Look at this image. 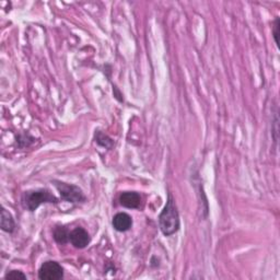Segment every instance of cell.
<instances>
[{
    "instance_id": "cell-12",
    "label": "cell",
    "mask_w": 280,
    "mask_h": 280,
    "mask_svg": "<svg viewBox=\"0 0 280 280\" xmlns=\"http://www.w3.org/2000/svg\"><path fill=\"white\" fill-rule=\"evenodd\" d=\"M4 278H5V280H26L27 275L23 274V272H22L21 270L12 269V270L7 272Z\"/></svg>"
},
{
    "instance_id": "cell-7",
    "label": "cell",
    "mask_w": 280,
    "mask_h": 280,
    "mask_svg": "<svg viewBox=\"0 0 280 280\" xmlns=\"http://www.w3.org/2000/svg\"><path fill=\"white\" fill-rule=\"evenodd\" d=\"M113 228L118 232H126L133 226V219L126 213H118L113 217Z\"/></svg>"
},
{
    "instance_id": "cell-3",
    "label": "cell",
    "mask_w": 280,
    "mask_h": 280,
    "mask_svg": "<svg viewBox=\"0 0 280 280\" xmlns=\"http://www.w3.org/2000/svg\"><path fill=\"white\" fill-rule=\"evenodd\" d=\"M52 183L56 187V190L60 195V198L63 200L70 203L86 202L87 197L79 186L73 185V184H68V183H65V182L57 181V180L52 181Z\"/></svg>"
},
{
    "instance_id": "cell-10",
    "label": "cell",
    "mask_w": 280,
    "mask_h": 280,
    "mask_svg": "<svg viewBox=\"0 0 280 280\" xmlns=\"http://www.w3.org/2000/svg\"><path fill=\"white\" fill-rule=\"evenodd\" d=\"M94 141L97 146H100L105 149H112L114 146V141L107 134H104L102 131H95L94 133Z\"/></svg>"
},
{
    "instance_id": "cell-13",
    "label": "cell",
    "mask_w": 280,
    "mask_h": 280,
    "mask_svg": "<svg viewBox=\"0 0 280 280\" xmlns=\"http://www.w3.org/2000/svg\"><path fill=\"white\" fill-rule=\"evenodd\" d=\"M279 29H280V18L276 17L274 22H272V35H274V40H275V43H276L277 46L279 44V40H278Z\"/></svg>"
},
{
    "instance_id": "cell-11",
    "label": "cell",
    "mask_w": 280,
    "mask_h": 280,
    "mask_svg": "<svg viewBox=\"0 0 280 280\" xmlns=\"http://www.w3.org/2000/svg\"><path fill=\"white\" fill-rule=\"evenodd\" d=\"M16 141L20 148H26V147L28 148L35 141V138L32 137V136H30L29 134H22L17 136Z\"/></svg>"
},
{
    "instance_id": "cell-6",
    "label": "cell",
    "mask_w": 280,
    "mask_h": 280,
    "mask_svg": "<svg viewBox=\"0 0 280 280\" xmlns=\"http://www.w3.org/2000/svg\"><path fill=\"white\" fill-rule=\"evenodd\" d=\"M118 201L125 208L138 209L140 208L141 196L137 192H123L119 195Z\"/></svg>"
},
{
    "instance_id": "cell-8",
    "label": "cell",
    "mask_w": 280,
    "mask_h": 280,
    "mask_svg": "<svg viewBox=\"0 0 280 280\" xmlns=\"http://www.w3.org/2000/svg\"><path fill=\"white\" fill-rule=\"evenodd\" d=\"M0 226H2V230L7 233H12L14 231V229H16V222H14V219H13L12 215L5 208L2 209Z\"/></svg>"
},
{
    "instance_id": "cell-4",
    "label": "cell",
    "mask_w": 280,
    "mask_h": 280,
    "mask_svg": "<svg viewBox=\"0 0 280 280\" xmlns=\"http://www.w3.org/2000/svg\"><path fill=\"white\" fill-rule=\"evenodd\" d=\"M39 278L41 280H60L64 278V268L55 261H46L39 269Z\"/></svg>"
},
{
    "instance_id": "cell-9",
    "label": "cell",
    "mask_w": 280,
    "mask_h": 280,
    "mask_svg": "<svg viewBox=\"0 0 280 280\" xmlns=\"http://www.w3.org/2000/svg\"><path fill=\"white\" fill-rule=\"evenodd\" d=\"M69 234L70 231L68 230L65 225H57L55 226L54 231H53V238L57 242L58 244H67L69 242Z\"/></svg>"
},
{
    "instance_id": "cell-5",
    "label": "cell",
    "mask_w": 280,
    "mask_h": 280,
    "mask_svg": "<svg viewBox=\"0 0 280 280\" xmlns=\"http://www.w3.org/2000/svg\"><path fill=\"white\" fill-rule=\"evenodd\" d=\"M69 242L70 244L75 248H86L91 242V237L86 229L77 226L69 234Z\"/></svg>"
},
{
    "instance_id": "cell-1",
    "label": "cell",
    "mask_w": 280,
    "mask_h": 280,
    "mask_svg": "<svg viewBox=\"0 0 280 280\" xmlns=\"http://www.w3.org/2000/svg\"><path fill=\"white\" fill-rule=\"evenodd\" d=\"M159 226H160V230L165 237H171L180 230V214L175 200H174L171 194H169L165 206L159 215Z\"/></svg>"
},
{
    "instance_id": "cell-2",
    "label": "cell",
    "mask_w": 280,
    "mask_h": 280,
    "mask_svg": "<svg viewBox=\"0 0 280 280\" xmlns=\"http://www.w3.org/2000/svg\"><path fill=\"white\" fill-rule=\"evenodd\" d=\"M22 202L29 211L33 213L43 203H58L59 199L46 188H39L24 192L22 196Z\"/></svg>"
}]
</instances>
